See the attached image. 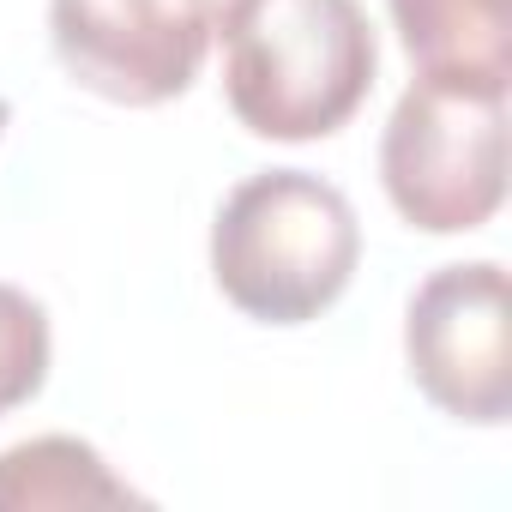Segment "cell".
Instances as JSON below:
<instances>
[{
    "label": "cell",
    "mask_w": 512,
    "mask_h": 512,
    "mask_svg": "<svg viewBox=\"0 0 512 512\" xmlns=\"http://www.w3.org/2000/svg\"><path fill=\"white\" fill-rule=\"evenodd\" d=\"M356 260V205L308 169L247 175L211 223V278L229 308L260 326L320 320L350 290Z\"/></svg>",
    "instance_id": "6da1fadb"
},
{
    "label": "cell",
    "mask_w": 512,
    "mask_h": 512,
    "mask_svg": "<svg viewBox=\"0 0 512 512\" xmlns=\"http://www.w3.org/2000/svg\"><path fill=\"white\" fill-rule=\"evenodd\" d=\"M374 67L380 43L362 0H260L229 31L223 91L247 133L302 145L368 103Z\"/></svg>",
    "instance_id": "7a4b0ae2"
},
{
    "label": "cell",
    "mask_w": 512,
    "mask_h": 512,
    "mask_svg": "<svg viewBox=\"0 0 512 512\" xmlns=\"http://www.w3.org/2000/svg\"><path fill=\"white\" fill-rule=\"evenodd\" d=\"M392 211L422 235H470L506 199V91L416 79L380 139Z\"/></svg>",
    "instance_id": "3957f363"
},
{
    "label": "cell",
    "mask_w": 512,
    "mask_h": 512,
    "mask_svg": "<svg viewBox=\"0 0 512 512\" xmlns=\"http://www.w3.org/2000/svg\"><path fill=\"white\" fill-rule=\"evenodd\" d=\"M404 356L422 398L458 422L512 416V296L494 260L440 266L404 314Z\"/></svg>",
    "instance_id": "277c9868"
},
{
    "label": "cell",
    "mask_w": 512,
    "mask_h": 512,
    "mask_svg": "<svg viewBox=\"0 0 512 512\" xmlns=\"http://www.w3.org/2000/svg\"><path fill=\"white\" fill-rule=\"evenodd\" d=\"M49 37L73 85L127 109L181 97L205 67V43L157 25L139 0H49Z\"/></svg>",
    "instance_id": "5b68a950"
},
{
    "label": "cell",
    "mask_w": 512,
    "mask_h": 512,
    "mask_svg": "<svg viewBox=\"0 0 512 512\" xmlns=\"http://www.w3.org/2000/svg\"><path fill=\"white\" fill-rule=\"evenodd\" d=\"M404 55L428 79L506 91L512 79V0H392Z\"/></svg>",
    "instance_id": "8992f818"
},
{
    "label": "cell",
    "mask_w": 512,
    "mask_h": 512,
    "mask_svg": "<svg viewBox=\"0 0 512 512\" xmlns=\"http://www.w3.org/2000/svg\"><path fill=\"white\" fill-rule=\"evenodd\" d=\"M97 446L73 434H37L0 452V512H67V506H139Z\"/></svg>",
    "instance_id": "52a82bcc"
},
{
    "label": "cell",
    "mask_w": 512,
    "mask_h": 512,
    "mask_svg": "<svg viewBox=\"0 0 512 512\" xmlns=\"http://www.w3.org/2000/svg\"><path fill=\"white\" fill-rule=\"evenodd\" d=\"M49 380V314L19 284H0V416L31 404Z\"/></svg>",
    "instance_id": "ba28073f"
},
{
    "label": "cell",
    "mask_w": 512,
    "mask_h": 512,
    "mask_svg": "<svg viewBox=\"0 0 512 512\" xmlns=\"http://www.w3.org/2000/svg\"><path fill=\"white\" fill-rule=\"evenodd\" d=\"M139 7L157 19V25H169V31H181V37H193V43H217V37H229L260 0H139Z\"/></svg>",
    "instance_id": "9c48e42d"
},
{
    "label": "cell",
    "mask_w": 512,
    "mask_h": 512,
    "mask_svg": "<svg viewBox=\"0 0 512 512\" xmlns=\"http://www.w3.org/2000/svg\"><path fill=\"white\" fill-rule=\"evenodd\" d=\"M7 115H13V109H7V97H0V133H7Z\"/></svg>",
    "instance_id": "30bf717a"
}]
</instances>
